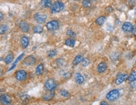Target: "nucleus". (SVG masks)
<instances>
[{"mask_svg":"<svg viewBox=\"0 0 136 105\" xmlns=\"http://www.w3.org/2000/svg\"><path fill=\"white\" fill-rule=\"evenodd\" d=\"M47 16L45 14H42V13H37L34 15V19L38 23L42 24L44 23L46 20H47Z\"/></svg>","mask_w":136,"mask_h":105,"instance_id":"nucleus-5","label":"nucleus"},{"mask_svg":"<svg viewBox=\"0 0 136 105\" xmlns=\"http://www.w3.org/2000/svg\"><path fill=\"white\" fill-rule=\"evenodd\" d=\"M46 26H47V30L49 31H55V30H58L59 28V23L56 20H53L47 23Z\"/></svg>","mask_w":136,"mask_h":105,"instance_id":"nucleus-4","label":"nucleus"},{"mask_svg":"<svg viewBox=\"0 0 136 105\" xmlns=\"http://www.w3.org/2000/svg\"><path fill=\"white\" fill-rule=\"evenodd\" d=\"M45 87L46 89L48 91H52L55 90V89L57 87V83H56V81L53 78H50L46 81L45 83Z\"/></svg>","mask_w":136,"mask_h":105,"instance_id":"nucleus-2","label":"nucleus"},{"mask_svg":"<svg viewBox=\"0 0 136 105\" xmlns=\"http://www.w3.org/2000/svg\"><path fill=\"white\" fill-rule=\"evenodd\" d=\"M128 75L126 73H119L115 78V83L117 85L121 84L122 83L127 80L128 79Z\"/></svg>","mask_w":136,"mask_h":105,"instance_id":"nucleus-6","label":"nucleus"},{"mask_svg":"<svg viewBox=\"0 0 136 105\" xmlns=\"http://www.w3.org/2000/svg\"><path fill=\"white\" fill-rule=\"evenodd\" d=\"M56 64H58V65H61V64H63V60L62 59H58L56 60Z\"/></svg>","mask_w":136,"mask_h":105,"instance_id":"nucleus-33","label":"nucleus"},{"mask_svg":"<svg viewBox=\"0 0 136 105\" xmlns=\"http://www.w3.org/2000/svg\"><path fill=\"white\" fill-rule=\"evenodd\" d=\"M13 60V55L11 53L8 54L5 59V61L6 64H9L10 63H11Z\"/></svg>","mask_w":136,"mask_h":105,"instance_id":"nucleus-23","label":"nucleus"},{"mask_svg":"<svg viewBox=\"0 0 136 105\" xmlns=\"http://www.w3.org/2000/svg\"><path fill=\"white\" fill-rule=\"evenodd\" d=\"M43 65L42 64H39L38 66H37L36 68V74L37 75H40V74H42V73H43Z\"/></svg>","mask_w":136,"mask_h":105,"instance_id":"nucleus-21","label":"nucleus"},{"mask_svg":"<svg viewBox=\"0 0 136 105\" xmlns=\"http://www.w3.org/2000/svg\"><path fill=\"white\" fill-rule=\"evenodd\" d=\"M65 44L67 46H69V47H71V48H73L75 45V40L73 39H71V38H68V39H66Z\"/></svg>","mask_w":136,"mask_h":105,"instance_id":"nucleus-17","label":"nucleus"},{"mask_svg":"<svg viewBox=\"0 0 136 105\" xmlns=\"http://www.w3.org/2000/svg\"><path fill=\"white\" fill-rule=\"evenodd\" d=\"M135 15H136V8L135 9Z\"/></svg>","mask_w":136,"mask_h":105,"instance_id":"nucleus-39","label":"nucleus"},{"mask_svg":"<svg viewBox=\"0 0 136 105\" xmlns=\"http://www.w3.org/2000/svg\"><path fill=\"white\" fill-rule=\"evenodd\" d=\"M128 80L129 82H133L136 80V71H133L128 77Z\"/></svg>","mask_w":136,"mask_h":105,"instance_id":"nucleus-20","label":"nucleus"},{"mask_svg":"<svg viewBox=\"0 0 136 105\" xmlns=\"http://www.w3.org/2000/svg\"><path fill=\"white\" fill-rule=\"evenodd\" d=\"M65 5L61 1H56L52 5L51 7V12L52 13H56L61 11L64 9Z\"/></svg>","mask_w":136,"mask_h":105,"instance_id":"nucleus-1","label":"nucleus"},{"mask_svg":"<svg viewBox=\"0 0 136 105\" xmlns=\"http://www.w3.org/2000/svg\"><path fill=\"white\" fill-rule=\"evenodd\" d=\"M75 82L78 84H82V83H83L85 81L84 77L80 73H76V74H75Z\"/></svg>","mask_w":136,"mask_h":105,"instance_id":"nucleus-13","label":"nucleus"},{"mask_svg":"<svg viewBox=\"0 0 136 105\" xmlns=\"http://www.w3.org/2000/svg\"><path fill=\"white\" fill-rule=\"evenodd\" d=\"M131 87L132 88H136V80L133 81V82H131Z\"/></svg>","mask_w":136,"mask_h":105,"instance_id":"nucleus-34","label":"nucleus"},{"mask_svg":"<svg viewBox=\"0 0 136 105\" xmlns=\"http://www.w3.org/2000/svg\"><path fill=\"white\" fill-rule=\"evenodd\" d=\"M132 33V34L134 35V36H136V25L135 26H134V28H133Z\"/></svg>","mask_w":136,"mask_h":105,"instance_id":"nucleus-35","label":"nucleus"},{"mask_svg":"<svg viewBox=\"0 0 136 105\" xmlns=\"http://www.w3.org/2000/svg\"><path fill=\"white\" fill-rule=\"evenodd\" d=\"M35 63H36V59L32 55L25 58L23 61V64L26 66H33L35 64Z\"/></svg>","mask_w":136,"mask_h":105,"instance_id":"nucleus-9","label":"nucleus"},{"mask_svg":"<svg viewBox=\"0 0 136 105\" xmlns=\"http://www.w3.org/2000/svg\"><path fill=\"white\" fill-rule=\"evenodd\" d=\"M82 5L85 8H90L91 6V2L90 0H83L82 2Z\"/></svg>","mask_w":136,"mask_h":105,"instance_id":"nucleus-26","label":"nucleus"},{"mask_svg":"<svg viewBox=\"0 0 136 105\" xmlns=\"http://www.w3.org/2000/svg\"><path fill=\"white\" fill-rule=\"evenodd\" d=\"M120 93L117 89H112L107 94L106 98L110 101H114L119 98Z\"/></svg>","mask_w":136,"mask_h":105,"instance_id":"nucleus-3","label":"nucleus"},{"mask_svg":"<svg viewBox=\"0 0 136 105\" xmlns=\"http://www.w3.org/2000/svg\"><path fill=\"white\" fill-rule=\"evenodd\" d=\"M119 53L117 52H114L111 55V58L112 59H117L119 58Z\"/></svg>","mask_w":136,"mask_h":105,"instance_id":"nucleus-32","label":"nucleus"},{"mask_svg":"<svg viewBox=\"0 0 136 105\" xmlns=\"http://www.w3.org/2000/svg\"><path fill=\"white\" fill-rule=\"evenodd\" d=\"M22 47L23 48H27L29 44V39L27 36H22L20 40Z\"/></svg>","mask_w":136,"mask_h":105,"instance_id":"nucleus-16","label":"nucleus"},{"mask_svg":"<svg viewBox=\"0 0 136 105\" xmlns=\"http://www.w3.org/2000/svg\"><path fill=\"white\" fill-rule=\"evenodd\" d=\"M136 5V1L135 0H128L127 5L129 7H133Z\"/></svg>","mask_w":136,"mask_h":105,"instance_id":"nucleus-31","label":"nucleus"},{"mask_svg":"<svg viewBox=\"0 0 136 105\" xmlns=\"http://www.w3.org/2000/svg\"><path fill=\"white\" fill-rule=\"evenodd\" d=\"M56 54V51L55 49H52V50H50L48 53V55L49 57L52 58L53 56H55Z\"/></svg>","mask_w":136,"mask_h":105,"instance_id":"nucleus-30","label":"nucleus"},{"mask_svg":"<svg viewBox=\"0 0 136 105\" xmlns=\"http://www.w3.org/2000/svg\"><path fill=\"white\" fill-rule=\"evenodd\" d=\"M107 68V66L106 63L105 62H101L97 66V72L99 73H103L106 71Z\"/></svg>","mask_w":136,"mask_h":105,"instance_id":"nucleus-11","label":"nucleus"},{"mask_svg":"<svg viewBox=\"0 0 136 105\" xmlns=\"http://www.w3.org/2000/svg\"><path fill=\"white\" fill-rule=\"evenodd\" d=\"M83 59V58L82 55H80V54H79V55H77V56H75V59H74V60L73 61V65H77V64H78L82 61Z\"/></svg>","mask_w":136,"mask_h":105,"instance_id":"nucleus-19","label":"nucleus"},{"mask_svg":"<svg viewBox=\"0 0 136 105\" xmlns=\"http://www.w3.org/2000/svg\"><path fill=\"white\" fill-rule=\"evenodd\" d=\"M54 96H55V93L52 91L50 92V93H47L45 94L42 96V98H43V100H44L45 101H50L54 98Z\"/></svg>","mask_w":136,"mask_h":105,"instance_id":"nucleus-15","label":"nucleus"},{"mask_svg":"<svg viewBox=\"0 0 136 105\" xmlns=\"http://www.w3.org/2000/svg\"><path fill=\"white\" fill-rule=\"evenodd\" d=\"M27 77V72L24 70H19L16 71L15 74V78L18 81H22L25 80Z\"/></svg>","mask_w":136,"mask_h":105,"instance_id":"nucleus-7","label":"nucleus"},{"mask_svg":"<svg viewBox=\"0 0 136 105\" xmlns=\"http://www.w3.org/2000/svg\"><path fill=\"white\" fill-rule=\"evenodd\" d=\"M33 31L34 33H42L43 31V29L40 25H37L33 28Z\"/></svg>","mask_w":136,"mask_h":105,"instance_id":"nucleus-24","label":"nucleus"},{"mask_svg":"<svg viewBox=\"0 0 136 105\" xmlns=\"http://www.w3.org/2000/svg\"><path fill=\"white\" fill-rule=\"evenodd\" d=\"M100 105H109L107 104V103L105 101H102L101 103H100Z\"/></svg>","mask_w":136,"mask_h":105,"instance_id":"nucleus-37","label":"nucleus"},{"mask_svg":"<svg viewBox=\"0 0 136 105\" xmlns=\"http://www.w3.org/2000/svg\"><path fill=\"white\" fill-rule=\"evenodd\" d=\"M8 30V26L6 25H3L1 26V28H0V32H1V34H3L5 33L6 31Z\"/></svg>","mask_w":136,"mask_h":105,"instance_id":"nucleus-29","label":"nucleus"},{"mask_svg":"<svg viewBox=\"0 0 136 105\" xmlns=\"http://www.w3.org/2000/svg\"><path fill=\"white\" fill-rule=\"evenodd\" d=\"M0 20H1V21L2 20H3V14H2V13H0Z\"/></svg>","mask_w":136,"mask_h":105,"instance_id":"nucleus-38","label":"nucleus"},{"mask_svg":"<svg viewBox=\"0 0 136 105\" xmlns=\"http://www.w3.org/2000/svg\"><path fill=\"white\" fill-rule=\"evenodd\" d=\"M75 1H80V0H75Z\"/></svg>","mask_w":136,"mask_h":105,"instance_id":"nucleus-40","label":"nucleus"},{"mask_svg":"<svg viewBox=\"0 0 136 105\" xmlns=\"http://www.w3.org/2000/svg\"><path fill=\"white\" fill-rule=\"evenodd\" d=\"M66 35L73 38L76 37V34H75V32L71 30H68L66 31Z\"/></svg>","mask_w":136,"mask_h":105,"instance_id":"nucleus-28","label":"nucleus"},{"mask_svg":"<svg viewBox=\"0 0 136 105\" xmlns=\"http://www.w3.org/2000/svg\"><path fill=\"white\" fill-rule=\"evenodd\" d=\"M40 5L42 6V7L44 8H50L52 6V0H42Z\"/></svg>","mask_w":136,"mask_h":105,"instance_id":"nucleus-14","label":"nucleus"},{"mask_svg":"<svg viewBox=\"0 0 136 105\" xmlns=\"http://www.w3.org/2000/svg\"><path fill=\"white\" fill-rule=\"evenodd\" d=\"M0 102H1L2 105H10L11 102V100L8 95L3 94V95L1 96Z\"/></svg>","mask_w":136,"mask_h":105,"instance_id":"nucleus-10","label":"nucleus"},{"mask_svg":"<svg viewBox=\"0 0 136 105\" xmlns=\"http://www.w3.org/2000/svg\"><path fill=\"white\" fill-rule=\"evenodd\" d=\"M107 11L108 12H111L113 11V8H112V7H108L107 9Z\"/></svg>","mask_w":136,"mask_h":105,"instance_id":"nucleus-36","label":"nucleus"},{"mask_svg":"<svg viewBox=\"0 0 136 105\" xmlns=\"http://www.w3.org/2000/svg\"><path fill=\"white\" fill-rule=\"evenodd\" d=\"M134 28V26L132 25V23L130 22H125L122 26V30L124 33H129L132 32Z\"/></svg>","mask_w":136,"mask_h":105,"instance_id":"nucleus-8","label":"nucleus"},{"mask_svg":"<svg viewBox=\"0 0 136 105\" xmlns=\"http://www.w3.org/2000/svg\"><path fill=\"white\" fill-rule=\"evenodd\" d=\"M24 55H25V54H24V53H22V54H20V56H19L15 60V62L13 63V64H12L11 66L10 67V68L8 69V71H11V70H12V69H13L14 68H15L16 67V64H17V63H18V62H19V61H20V60H21V59H22V58L23 57Z\"/></svg>","mask_w":136,"mask_h":105,"instance_id":"nucleus-18","label":"nucleus"},{"mask_svg":"<svg viewBox=\"0 0 136 105\" xmlns=\"http://www.w3.org/2000/svg\"><path fill=\"white\" fill-rule=\"evenodd\" d=\"M19 26H20L21 30L23 32H24V33H27V32L29 31V30H30V25H28L27 22L22 21H21L20 23Z\"/></svg>","mask_w":136,"mask_h":105,"instance_id":"nucleus-12","label":"nucleus"},{"mask_svg":"<svg viewBox=\"0 0 136 105\" xmlns=\"http://www.w3.org/2000/svg\"><path fill=\"white\" fill-rule=\"evenodd\" d=\"M105 17L104 16L98 17V18L95 20V23H96L97 25H100V26L103 25V23H105Z\"/></svg>","mask_w":136,"mask_h":105,"instance_id":"nucleus-22","label":"nucleus"},{"mask_svg":"<svg viewBox=\"0 0 136 105\" xmlns=\"http://www.w3.org/2000/svg\"><path fill=\"white\" fill-rule=\"evenodd\" d=\"M81 63H82V65L83 66L86 67V66H87L90 64L89 59L87 58H84L83 59V60H82V61L81 62Z\"/></svg>","mask_w":136,"mask_h":105,"instance_id":"nucleus-27","label":"nucleus"},{"mask_svg":"<svg viewBox=\"0 0 136 105\" xmlns=\"http://www.w3.org/2000/svg\"><path fill=\"white\" fill-rule=\"evenodd\" d=\"M60 93L61 96L64 97V98H68L70 96V93L68 91L65 90V89H61L60 91Z\"/></svg>","mask_w":136,"mask_h":105,"instance_id":"nucleus-25","label":"nucleus"}]
</instances>
